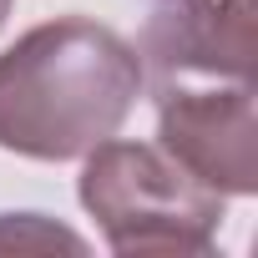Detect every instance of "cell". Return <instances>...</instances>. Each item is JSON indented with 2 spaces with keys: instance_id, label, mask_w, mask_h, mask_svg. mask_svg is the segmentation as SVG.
<instances>
[{
  "instance_id": "8992f818",
  "label": "cell",
  "mask_w": 258,
  "mask_h": 258,
  "mask_svg": "<svg viewBox=\"0 0 258 258\" xmlns=\"http://www.w3.org/2000/svg\"><path fill=\"white\" fill-rule=\"evenodd\" d=\"M11 6H16V0H0V26H6V16H11Z\"/></svg>"
},
{
  "instance_id": "7a4b0ae2",
  "label": "cell",
  "mask_w": 258,
  "mask_h": 258,
  "mask_svg": "<svg viewBox=\"0 0 258 258\" xmlns=\"http://www.w3.org/2000/svg\"><path fill=\"white\" fill-rule=\"evenodd\" d=\"M81 208L111 253H208L223 223V192L198 182L152 142H96L81 172Z\"/></svg>"
},
{
  "instance_id": "6da1fadb",
  "label": "cell",
  "mask_w": 258,
  "mask_h": 258,
  "mask_svg": "<svg viewBox=\"0 0 258 258\" xmlns=\"http://www.w3.org/2000/svg\"><path fill=\"white\" fill-rule=\"evenodd\" d=\"M142 96V56L111 26L61 16L0 51V147L36 162L86 157Z\"/></svg>"
},
{
  "instance_id": "277c9868",
  "label": "cell",
  "mask_w": 258,
  "mask_h": 258,
  "mask_svg": "<svg viewBox=\"0 0 258 258\" xmlns=\"http://www.w3.org/2000/svg\"><path fill=\"white\" fill-rule=\"evenodd\" d=\"M137 56L162 81H253V0H152Z\"/></svg>"
},
{
  "instance_id": "3957f363",
  "label": "cell",
  "mask_w": 258,
  "mask_h": 258,
  "mask_svg": "<svg viewBox=\"0 0 258 258\" xmlns=\"http://www.w3.org/2000/svg\"><path fill=\"white\" fill-rule=\"evenodd\" d=\"M157 147L223 198L258 192V106L253 81L157 86Z\"/></svg>"
},
{
  "instance_id": "5b68a950",
  "label": "cell",
  "mask_w": 258,
  "mask_h": 258,
  "mask_svg": "<svg viewBox=\"0 0 258 258\" xmlns=\"http://www.w3.org/2000/svg\"><path fill=\"white\" fill-rule=\"evenodd\" d=\"M86 253V238L46 213H0V253Z\"/></svg>"
}]
</instances>
